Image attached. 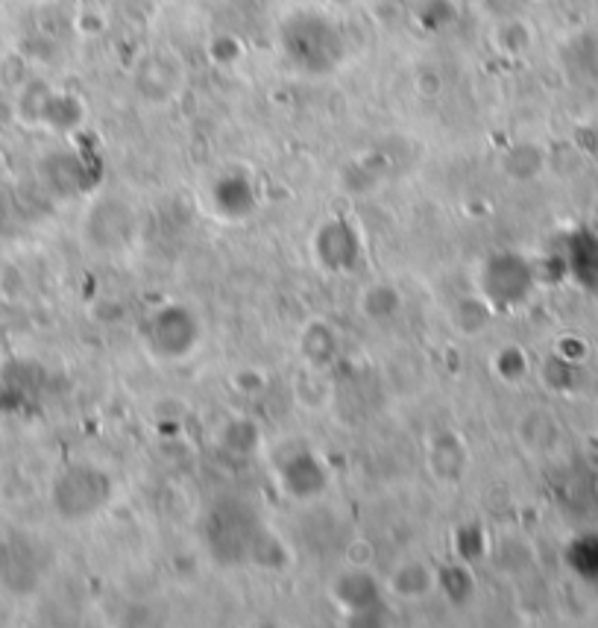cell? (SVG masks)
I'll list each match as a JSON object with an SVG mask.
<instances>
[{"label":"cell","instance_id":"6da1fadb","mask_svg":"<svg viewBox=\"0 0 598 628\" xmlns=\"http://www.w3.org/2000/svg\"><path fill=\"white\" fill-rule=\"evenodd\" d=\"M106 479L91 467H71L56 485V505L65 517H86L106 502Z\"/></svg>","mask_w":598,"mask_h":628}]
</instances>
